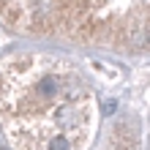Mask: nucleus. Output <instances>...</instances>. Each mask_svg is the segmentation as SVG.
Here are the masks:
<instances>
[{
	"label": "nucleus",
	"mask_w": 150,
	"mask_h": 150,
	"mask_svg": "<svg viewBox=\"0 0 150 150\" xmlns=\"http://www.w3.org/2000/svg\"><path fill=\"white\" fill-rule=\"evenodd\" d=\"M145 41L150 44V28H145Z\"/></svg>",
	"instance_id": "obj_2"
},
{
	"label": "nucleus",
	"mask_w": 150,
	"mask_h": 150,
	"mask_svg": "<svg viewBox=\"0 0 150 150\" xmlns=\"http://www.w3.org/2000/svg\"><path fill=\"white\" fill-rule=\"evenodd\" d=\"M115 107H117L115 101H107V104H104V115H112V112H115Z\"/></svg>",
	"instance_id": "obj_1"
}]
</instances>
